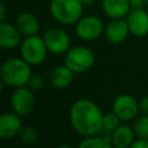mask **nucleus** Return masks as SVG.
<instances>
[{"mask_svg": "<svg viewBox=\"0 0 148 148\" xmlns=\"http://www.w3.org/2000/svg\"><path fill=\"white\" fill-rule=\"evenodd\" d=\"M103 113L91 99L75 101L69 109V121L74 131L81 136L98 134L103 130Z\"/></svg>", "mask_w": 148, "mask_h": 148, "instance_id": "1", "label": "nucleus"}, {"mask_svg": "<svg viewBox=\"0 0 148 148\" xmlns=\"http://www.w3.org/2000/svg\"><path fill=\"white\" fill-rule=\"evenodd\" d=\"M31 65H29L23 58H12L6 60L0 69L1 82L8 87H23L27 86L31 76Z\"/></svg>", "mask_w": 148, "mask_h": 148, "instance_id": "2", "label": "nucleus"}, {"mask_svg": "<svg viewBox=\"0 0 148 148\" xmlns=\"http://www.w3.org/2000/svg\"><path fill=\"white\" fill-rule=\"evenodd\" d=\"M83 6L81 0H51L50 13L58 23L71 25L82 17Z\"/></svg>", "mask_w": 148, "mask_h": 148, "instance_id": "3", "label": "nucleus"}, {"mask_svg": "<svg viewBox=\"0 0 148 148\" xmlns=\"http://www.w3.org/2000/svg\"><path fill=\"white\" fill-rule=\"evenodd\" d=\"M64 64L75 74L89 71L95 64L94 52L84 46H74L65 53Z\"/></svg>", "mask_w": 148, "mask_h": 148, "instance_id": "4", "label": "nucleus"}, {"mask_svg": "<svg viewBox=\"0 0 148 148\" xmlns=\"http://www.w3.org/2000/svg\"><path fill=\"white\" fill-rule=\"evenodd\" d=\"M20 51L22 58L29 65L35 66L42 64L46 59V54L49 50L46 47L43 37L34 35V36H28L22 40Z\"/></svg>", "mask_w": 148, "mask_h": 148, "instance_id": "5", "label": "nucleus"}, {"mask_svg": "<svg viewBox=\"0 0 148 148\" xmlns=\"http://www.w3.org/2000/svg\"><path fill=\"white\" fill-rule=\"evenodd\" d=\"M104 24L102 20L96 15H86L82 16L75 23V34L76 36L86 42H91L101 37L104 32Z\"/></svg>", "mask_w": 148, "mask_h": 148, "instance_id": "6", "label": "nucleus"}, {"mask_svg": "<svg viewBox=\"0 0 148 148\" xmlns=\"http://www.w3.org/2000/svg\"><path fill=\"white\" fill-rule=\"evenodd\" d=\"M10 105L15 113L20 116L29 114L36 105V97L34 91L27 86L15 88L10 97Z\"/></svg>", "mask_w": 148, "mask_h": 148, "instance_id": "7", "label": "nucleus"}, {"mask_svg": "<svg viewBox=\"0 0 148 148\" xmlns=\"http://www.w3.org/2000/svg\"><path fill=\"white\" fill-rule=\"evenodd\" d=\"M43 39L47 50L53 54H64L71 49L69 35L61 28H49L44 32Z\"/></svg>", "mask_w": 148, "mask_h": 148, "instance_id": "8", "label": "nucleus"}, {"mask_svg": "<svg viewBox=\"0 0 148 148\" xmlns=\"http://www.w3.org/2000/svg\"><path fill=\"white\" fill-rule=\"evenodd\" d=\"M112 111L121 119V121L133 120L139 111V102L128 94H121L117 96L112 103Z\"/></svg>", "mask_w": 148, "mask_h": 148, "instance_id": "9", "label": "nucleus"}, {"mask_svg": "<svg viewBox=\"0 0 148 148\" xmlns=\"http://www.w3.org/2000/svg\"><path fill=\"white\" fill-rule=\"evenodd\" d=\"M130 32L136 37L148 35V12L143 8L131 9L126 16Z\"/></svg>", "mask_w": 148, "mask_h": 148, "instance_id": "10", "label": "nucleus"}, {"mask_svg": "<svg viewBox=\"0 0 148 148\" xmlns=\"http://www.w3.org/2000/svg\"><path fill=\"white\" fill-rule=\"evenodd\" d=\"M23 128L22 120L17 113H2L0 116V138L8 140L17 136Z\"/></svg>", "mask_w": 148, "mask_h": 148, "instance_id": "11", "label": "nucleus"}, {"mask_svg": "<svg viewBox=\"0 0 148 148\" xmlns=\"http://www.w3.org/2000/svg\"><path fill=\"white\" fill-rule=\"evenodd\" d=\"M130 32V28L127 24L126 18H112L108 25L104 29V35L105 38L112 43V44H118L124 42Z\"/></svg>", "mask_w": 148, "mask_h": 148, "instance_id": "12", "label": "nucleus"}, {"mask_svg": "<svg viewBox=\"0 0 148 148\" xmlns=\"http://www.w3.org/2000/svg\"><path fill=\"white\" fill-rule=\"evenodd\" d=\"M21 36L18 28L14 23L2 21L0 23V45L5 50H13L21 43Z\"/></svg>", "mask_w": 148, "mask_h": 148, "instance_id": "13", "label": "nucleus"}, {"mask_svg": "<svg viewBox=\"0 0 148 148\" xmlns=\"http://www.w3.org/2000/svg\"><path fill=\"white\" fill-rule=\"evenodd\" d=\"M102 8L110 18L126 17L131 10L130 0H102Z\"/></svg>", "mask_w": 148, "mask_h": 148, "instance_id": "14", "label": "nucleus"}, {"mask_svg": "<svg viewBox=\"0 0 148 148\" xmlns=\"http://www.w3.org/2000/svg\"><path fill=\"white\" fill-rule=\"evenodd\" d=\"M74 74L75 73L65 64L61 66H57L50 73V84L57 89L67 88L72 83Z\"/></svg>", "mask_w": 148, "mask_h": 148, "instance_id": "15", "label": "nucleus"}, {"mask_svg": "<svg viewBox=\"0 0 148 148\" xmlns=\"http://www.w3.org/2000/svg\"><path fill=\"white\" fill-rule=\"evenodd\" d=\"M16 27L18 28L22 36L28 37V36H34L37 35L39 30V21L36 15L32 13H22L17 16L15 21Z\"/></svg>", "mask_w": 148, "mask_h": 148, "instance_id": "16", "label": "nucleus"}, {"mask_svg": "<svg viewBox=\"0 0 148 148\" xmlns=\"http://www.w3.org/2000/svg\"><path fill=\"white\" fill-rule=\"evenodd\" d=\"M135 132L127 125H120L112 132L111 142L116 148H128L135 140Z\"/></svg>", "mask_w": 148, "mask_h": 148, "instance_id": "17", "label": "nucleus"}, {"mask_svg": "<svg viewBox=\"0 0 148 148\" xmlns=\"http://www.w3.org/2000/svg\"><path fill=\"white\" fill-rule=\"evenodd\" d=\"M112 142L109 141L108 139L97 136V134H95L90 136H84L79 143V147L80 148H110Z\"/></svg>", "mask_w": 148, "mask_h": 148, "instance_id": "18", "label": "nucleus"}, {"mask_svg": "<svg viewBox=\"0 0 148 148\" xmlns=\"http://www.w3.org/2000/svg\"><path fill=\"white\" fill-rule=\"evenodd\" d=\"M120 121H121V119L113 111L105 113L103 116V130L113 132L117 127L120 126Z\"/></svg>", "mask_w": 148, "mask_h": 148, "instance_id": "19", "label": "nucleus"}, {"mask_svg": "<svg viewBox=\"0 0 148 148\" xmlns=\"http://www.w3.org/2000/svg\"><path fill=\"white\" fill-rule=\"evenodd\" d=\"M20 140L24 143V145H34L35 142H37L38 140V134L36 132V130L31 126H25L21 130L20 134Z\"/></svg>", "mask_w": 148, "mask_h": 148, "instance_id": "20", "label": "nucleus"}, {"mask_svg": "<svg viewBox=\"0 0 148 148\" xmlns=\"http://www.w3.org/2000/svg\"><path fill=\"white\" fill-rule=\"evenodd\" d=\"M134 132L139 138L148 139V114L139 117L134 124Z\"/></svg>", "mask_w": 148, "mask_h": 148, "instance_id": "21", "label": "nucleus"}, {"mask_svg": "<svg viewBox=\"0 0 148 148\" xmlns=\"http://www.w3.org/2000/svg\"><path fill=\"white\" fill-rule=\"evenodd\" d=\"M27 87L29 89H31L32 91H38L44 87V80L38 74H31V76L27 83Z\"/></svg>", "mask_w": 148, "mask_h": 148, "instance_id": "22", "label": "nucleus"}, {"mask_svg": "<svg viewBox=\"0 0 148 148\" xmlns=\"http://www.w3.org/2000/svg\"><path fill=\"white\" fill-rule=\"evenodd\" d=\"M131 148H148V139H143V138L135 139L131 145Z\"/></svg>", "mask_w": 148, "mask_h": 148, "instance_id": "23", "label": "nucleus"}, {"mask_svg": "<svg viewBox=\"0 0 148 148\" xmlns=\"http://www.w3.org/2000/svg\"><path fill=\"white\" fill-rule=\"evenodd\" d=\"M139 108H140V112L143 114H148V95L142 97L139 102Z\"/></svg>", "mask_w": 148, "mask_h": 148, "instance_id": "24", "label": "nucleus"}, {"mask_svg": "<svg viewBox=\"0 0 148 148\" xmlns=\"http://www.w3.org/2000/svg\"><path fill=\"white\" fill-rule=\"evenodd\" d=\"M131 9H138V8H143L146 6L145 0H130Z\"/></svg>", "mask_w": 148, "mask_h": 148, "instance_id": "25", "label": "nucleus"}, {"mask_svg": "<svg viewBox=\"0 0 148 148\" xmlns=\"http://www.w3.org/2000/svg\"><path fill=\"white\" fill-rule=\"evenodd\" d=\"M5 17H6V6L3 2L0 3V21H5Z\"/></svg>", "mask_w": 148, "mask_h": 148, "instance_id": "26", "label": "nucleus"}, {"mask_svg": "<svg viewBox=\"0 0 148 148\" xmlns=\"http://www.w3.org/2000/svg\"><path fill=\"white\" fill-rule=\"evenodd\" d=\"M82 1V3L86 6V5H91V3H94L95 2V0H81Z\"/></svg>", "mask_w": 148, "mask_h": 148, "instance_id": "27", "label": "nucleus"}, {"mask_svg": "<svg viewBox=\"0 0 148 148\" xmlns=\"http://www.w3.org/2000/svg\"><path fill=\"white\" fill-rule=\"evenodd\" d=\"M145 3H146V6H148V0H145Z\"/></svg>", "mask_w": 148, "mask_h": 148, "instance_id": "28", "label": "nucleus"}]
</instances>
